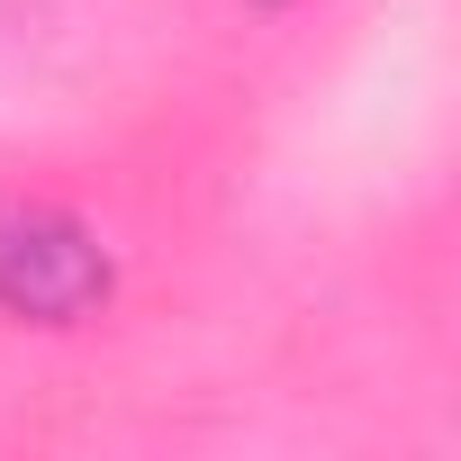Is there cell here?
<instances>
[{"label":"cell","instance_id":"1","mask_svg":"<svg viewBox=\"0 0 461 461\" xmlns=\"http://www.w3.org/2000/svg\"><path fill=\"white\" fill-rule=\"evenodd\" d=\"M100 290H109V263H100V245L82 236L73 217H55V208H0V308H10V317L64 326Z\"/></svg>","mask_w":461,"mask_h":461}]
</instances>
